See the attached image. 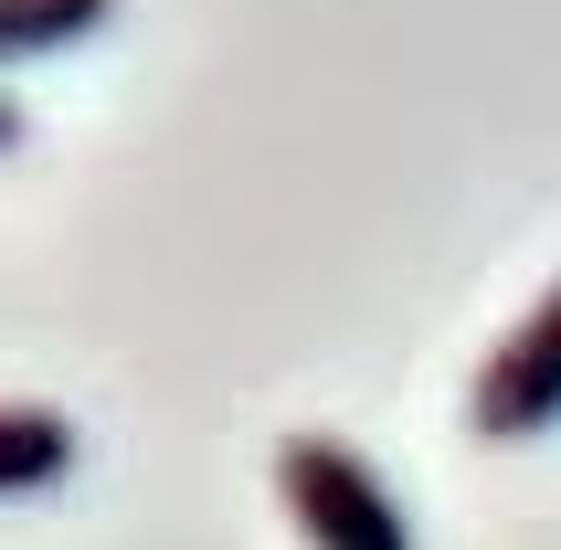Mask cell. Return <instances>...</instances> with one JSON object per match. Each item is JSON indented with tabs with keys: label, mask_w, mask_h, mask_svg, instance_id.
Segmentation results:
<instances>
[{
	"label": "cell",
	"mask_w": 561,
	"mask_h": 550,
	"mask_svg": "<svg viewBox=\"0 0 561 550\" xmlns=\"http://www.w3.org/2000/svg\"><path fill=\"white\" fill-rule=\"evenodd\" d=\"M85 477V424L64 402H0V497H54Z\"/></svg>",
	"instance_id": "obj_3"
},
{
	"label": "cell",
	"mask_w": 561,
	"mask_h": 550,
	"mask_svg": "<svg viewBox=\"0 0 561 550\" xmlns=\"http://www.w3.org/2000/svg\"><path fill=\"white\" fill-rule=\"evenodd\" d=\"M276 508L308 550H424V529L392 497V477L329 424L276 434Z\"/></svg>",
	"instance_id": "obj_1"
},
{
	"label": "cell",
	"mask_w": 561,
	"mask_h": 550,
	"mask_svg": "<svg viewBox=\"0 0 561 550\" xmlns=\"http://www.w3.org/2000/svg\"><path fill=\"white\" fill-rule=\"evenodd\" d=\"M127 0H0V75H22V64H54L75 43L117 22Z\"/></svg>",
	"instance_id": "obj_4"
},
{
	"label": "cell",
	"mask_w": 561,
	"mask_h": 550,
	"mask_svg": "<svg viewBox=\"0 0 561 550\" xmlns=\"http://www.w3.org/2000/svg\"><path fill=\"white\" fill-rule=\"evenodd\" d=\"M22 138H32V117H22V95H11V85H0V159H11V149H22Z\"/></svg>",
	"instance_id": "obj_5"
},
{
	"label": "cell",
	"mask_w": 561,
	"mask_h": 550,
	"mask_svg": "<svg viewBox=\"0 0 561 550\" xmlns=\"http://www.w3.org/2000/svg\"><path fill=\"white\" fill-rule=\"evenodd\" d=\"M561 424V275L540 286L467 381V434L477 445H530V434Z\"/></svg>",
	"instance_id": "obj_2"
}]
</instances>
